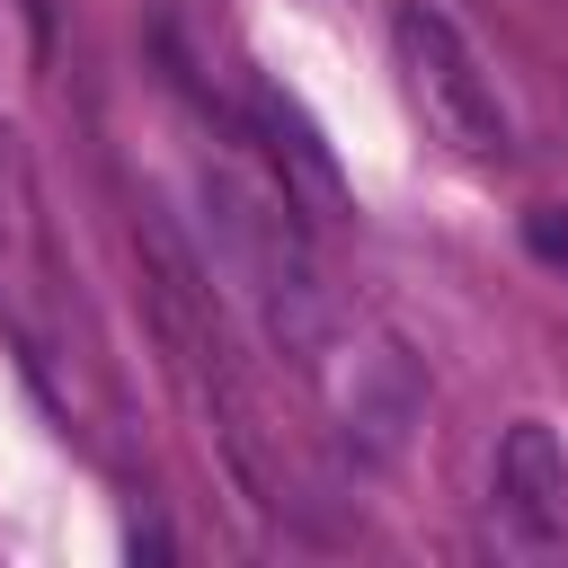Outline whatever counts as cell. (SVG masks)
Listing matches in <instances>:
<instances>
[{"label": "cell", "mask_w": 568, "mask_h": 568, "mask_svg": "<svg viewBox=\"0 0 568 568\" xmlns=\"http://www.w3.org/2000/svg\"><path fill=\"white\" fill-rule=\"evenodd\" d=\"M257 151H266V169H275V186H284L293 213H311V222H337V213H346L337 160L320 151V133L302 124V106L275 98V89H257Z\"/></svg>", "instance_id": "obj_4"}, {"label": "cell", "mask_w": 568, "mask_h": 568, "mask_svg": "<svg viewBox=\"0 0 568 568\" xmlns=\"http://www.w3.org/2000/svg\"><path fill=\"white\" fill-rule=\"evenodd\" d=\"M390 53H399V80H408V98H417V115H426L435 142H453L462 160H506V151H515L506 98H497L488 62L462 44V27H453L444 9L408 0V9L390 18Z\"/></svg>", "instance_id": "obj_2"}, {"label": "cell", "mask_w": 568, "mask_h": 568, "mask_svg": "<svg viewBox=\"0 0 568 568\" xmlns=\"http://www.w3.org/2000/svg\"><path fill=\"white\" fill-rule=\"evenodd\" d=\"M133 248H142V284H151L160 346L178 355L186 390L213 408V426H222L240 479L266 488V470H257V417H248V390H240V355H231V320H222V302H213V275L195 266V248L169 231L160 204H133Z\"/></svg>", "instance_id": "obj_1"}, {"label": "cell", "mask_w": 568, "mask_h": 568, "mask_svg": "<svg viewBox=\"0 0 568 568\" xmlns=\"http://www.w3.org/2000/svg\"><path fill=\"white\" fill-rule=\"evenodd\" d=\"M532 248H541V257H559V266H568V222H559V213H550V204H541V213H532Z\"/></svg>", "instance_id": "obj_5"}, {"label": "cell", "mask_w": 568, "mask_h": 568, "mask_svg": "<svg viewBox=\"0 0 568 568\" xmlns=\"http://www.w3.org/2000/svg\"><path fill=\"white\" fill-rule=\"evenodd\" d=\"M488 497H497V515L515 524L524 550L568 541V453H559V435H550L541 417H515V426H506Z\"/></svg>", "instance_id": "obj_3"}]
</instances>
